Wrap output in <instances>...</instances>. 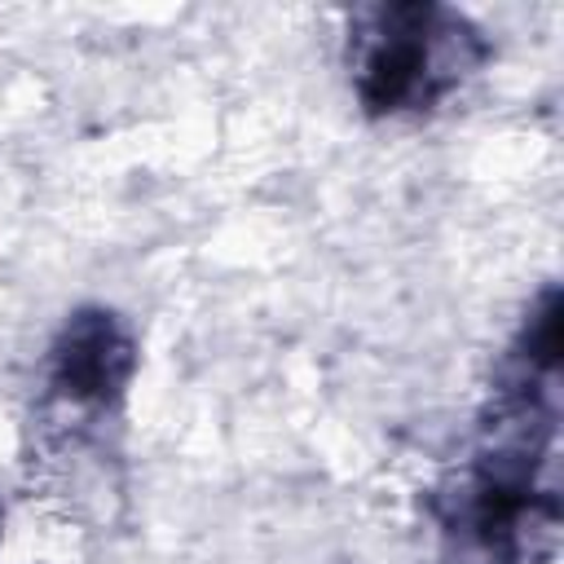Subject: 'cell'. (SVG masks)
<instances>
[{"label":"cell","mask_w":564,"mask_h":564,"mask_svg":"<svg viewBox=\"0 0 564 564\" xmlns=\"http://www.w3.org/2000/svg\"><path fill=\"white\" fill-rule=\"evenodd\" d=\"M485 57L476 31L427 4L375 9L370 31L361 35L357 88L370 110H410L436 101L463 75H471Z\"/></svg>","instance_id":"obj_1"},{"label":"cell","mask_w":564,"mask_h":564,"mask_svg":"<svg viewBox=\"0 0 564 564\" xmlns=\"http://www.w3.org/2000/svg\"><path fill=\"white\" fill-rule=\"evenodd\" d=\"M128 370H132V344L119 330V322L110 313H79L57 344L53 383L62 397L79 405L88 401L101 405L123 388Z\"/></svg>","instance_id":"obj_2"}]
</instances>
